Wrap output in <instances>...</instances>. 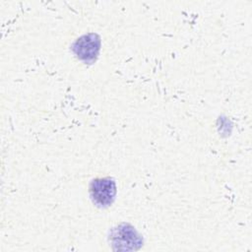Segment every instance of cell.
Here are the masks:
<instances>
[{
	"instance_id": "6da1fadb",
	"label": "cell",
	"mask_w": 252,
	"mask_h": 252,
	"mask_svg": "<svg viewBox=\"0 0 252 252\" xmlns=\"http://www.w3.org/2000/svg\"><path fill=\"white\" fill-rule=\"evenodd\" d=\"M116 194L115 182L109 178H96L90 185V195L93 202L98 207H107L112 204Z\"/></svg>"
},
{
	"instance_id": "7a4b0ae2",
	"label": "cell",
	"mask_w": 252,
	"mask_h": 252,
	"mask_svg": "<svg viewBox=\"0 0 252 252\" xmlns=\"http://www.w3.org/2000/svg\"><path fill=\"white\" fill-rule=\"evenodd\" d=\"M110 241L118 250H135L142 244V239L134 227L125 223L113 228Z\"/></svg>"
},
{
	"instance_id": "3957f363",
	"label": "cell",
	"mask_w": 252,
	"mask_h": 252,
	"mask_svg": "<svg viewBox=\"0 0 252 252\" xmlns=\"http://www.w3.org/2000/svg\"><path fill=\"white\" fill-rule=\"evenodd\" d=\"M73 50L76 55L85 62L94 61L99 50V39L94 33L86 34L74 43Z\"/></svg>"
}]
</instances>
